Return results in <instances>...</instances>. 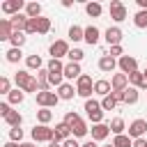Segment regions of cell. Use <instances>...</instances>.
I'll return each instance as SVG.
<instances>
[{
    "label": "cell",
    "instance_id": "obj_1",
    "mask_svg": "<svg viewBox=\"0 0 147 147\" xmlns=\"http://www.w3.org/2000/svg\"><path fill=\"white\" fill-rule=\"evenodd\" d=\"M62 122L71 129V133H74L76 138H83V136L87 133V124H85V122L80 119V115H76V113H67Z\"/></svg>",
    "mask_w": 147,
    "mask_h": 147
},
{
    "label": "cell",
    "instance_id": "obj_2",
    "mask_svg": "<svg viewBox=\"0 0 147 147\" xmlns=\"http://www.w3.org/2000/svg\"><path fill=\"white\" fill-rule=\"evenodd\" d=\"M14 80H16V85L23 90V92H39V83H37V78L34 76H30L28 71H18L16 76H14Z\"/></svg>",
    "mask_w": 147,
    "mask_h": 147
},
{
    "label": "cell",
    "instance_id": "obj_3",
    "mask_svg": "<svg viewBox=\"0 0 147 147\" xmlns=\"http://www.w3.org/2000/svg\"><path fill=\"white\" fill-rule=\"evenodd\" d=\"M85 113H87L90 122H94V124H101V119H103V108H101V103H99V101H92V99H87V101H85Z\"/></svg>",
    "mask_w": 147,
    "mask_h": 147
},
{
    "label": "cell",
    "instance_id": "obj_4",
    "mask_svg": "<svg viewBox=\"0 0 147 147\" xmlns=\"http://www.w3.org/2000/svg\"><path fill=\"white\" fill-rule=\"evenodd\" d=\"M76 92H78V96H90L92 92H94V83H92V76H87V74H83L78 80H76Z\"/></svg>",
    "mask_w": 147,
    "mask_h": 147
},
{
    "label": "cell",
    "instance_id": "obj_5",
    "mask_svg": "<svg viewBox=\"0 0 147 147\" xmlns=\"http://www.w3.org/2000/svg\"><path fill=\"white\" fill-rule=\"evenodd\" d=\"M32 138H34L37 142H53V140H55V129H48V126L39 124V126L32 129Z\"/></svg>",
    "mask_w": 147,
    "mask_h": 147
},
{
    "label": "cell",
    "instance_id": "obj_6",
    "mask_svg": "<svg viewBox=\"0 0 147 147\" xmlns=\"http://www.w3.org/2000/svg\"><path fill=\"white\" fill-rule=\"evenodd\" d=\"M34 96H37V103H39L41 108H53V106H57V101H60V96H57L55 92H37Z\"/></svg>",
    "mask_w": 147,
    "mask_h": 147
},
{
    "label": "cell",
    "instance_id": "obj_7",
    "mask_svg": "<svg viewBox=\"0 0 147 147\" xmlns=\"http://www.w3.org/2000/svg\"><path fill=\"white\" fill-rule=\"evenodd\" d=\"M145 131H147V122H145V119H133L131 126H129V138L138 140V138L145 136Z\"/></svg>",
    "mask_w": 147,
    "mask_h": 147
},
{
    "label": "cell",
    "instance_id": "obj_8",
    "mask_svg": "<svg viewBox=\"0 0 147 147\" xmlns=\"http://www.w3.org/2000/svg\"><path fill=\"white\" fill-rule=\"evenodd\" d=\"M110 18L117 21V23L126 18V7H124L119 0H110Z\"/></svg>",
    "mask_w": 147,
    "mask_h": 147
},
{
    "label": "cell",
    "instance_id": "obj_9",
    "mask_svg": "<svg viewBox=\"0 0 147 147\" xmlns=\"http://www.w3.org/2000/svg\"><path fill=\"white\" fill-rule=\"evenodd\" d=\"M25 7V2L23 0H5L2 2V11L5 14H9V16H16V14H21V9Z\"/></svg>",
    "mask_w": 147,
    "mask_h": 147
},
{
    "label": "cell",
    "instance_id": "obj_10",
    "mask_svg": "<svg viewBox=\"0 0 147 147\" xmlns=\"http://www.w3.org/2000/svg\"><path fill=\"white\" fill-rule=\"evenodd\" d=\"M48 51H51V55H53V60H60L62 55H69V44L60 39V41H53Z\"/></svg>",
    "mask_w": 147,
    "mask_h": 147
},
{
    "label": "cell",
    "instance_id": "obj_11",
    "mask_svg": "<svg viewBox=\"0 0 147 147\" xmlns=\"http://www.w3.org/2000/svg\"><path fill=\"white\" fill-rule=\"evenodd\" d=\"M110 85H113V92H126V87H129V76H126V74H115L113 80H110Z\"/></svg>",
    "mask_w": 147,
    "mask_h": 147
},
{
    "label": "cell",
    "instance_id": "obj_12",
    "mask_svg": "<svg viewBox=\"0 0 147 147\" xmlns=\"http://www.w3.org/2000/svg\"><path fill=\"white\" fill-rule=\"evenodd\" d=\"M119 69L129 76V74H133V71H138V62H136V57H131V55H124V57H119Z\"/></svg>",
    "mask_w": 147,
    "mask_h": 147
},
{
    "label": "cell",
    "instance_id": "obj_13",
    "mask_svg": "<svg viewBox=\"0 0 147 147\" xmlns=\"http://www.w3.org/2000/svg\"><path fill=\"white\" fill-rule=\"evenodd\" d=\"M14 32H16V30H14V25H11V18H2V21H0V39L7 41V39H11Z\"/></svg>",
    "mask_w": 147,
    "mask_h": 147
},
{
    "label": "cell",
    "instance_id": "obj_14",
    "mask_svg": "<svg viewBox=\"0 0 147 147\" xmlns=\"http://www.w3.org/2000/svg\"><path fill=\"white\" fill-rule=\"evenodd\" d=\"M103 37H106V41H108L110 46H119V41H122V37H124V34H122V30H119V28H108Z\"/></svg>",
    "mask_w": 147,
    "mask_h": 147
},
{
    "label": "cell",
    "instance_id": "obj_15",
    "mask_svg": "<svg viewBox=\"0 0 147 147\" xmlns=\"http://www.w3.org/2000/svg\"><path fill=\"white\" fill-rule=\"evenodd\" d=\"M83 76V71H80V64L78 62H69V64H64V78H69V80H78Z\"/></svg>",
    "mask_w": 147,
    "mask_h": 147
},
{
    "label": "cell",
    "instance_id": "obj_16",
    "mask_svg": "<svg viewBox=\"0 0 147 147\" xmlns=\"http://www.w3.org/2000/svg\"><path fill=\"white\" fill-rule=\"evenodd\" d=\"M108 133H110V126H106V124H94L92 126V140H103V138H108Z\"/></svg>",
    "mask_w": 147,
    "mask_h": 147
},
{
    "label": "cell",
    "instance_id": "obj_17",
    "mask_svg": "<svg viewBox=\"0 0 147 147\" xmlns=\"http://www.w3.org/2000/svg\"><path fill=\"white\" fill-rule=\"evenodd\" d=\"M34 21V30L39 32V34H46V32H51V18H46V16H39V18H32Z\"/></svg>",
    "mask_w": 147,
    "mask_h": 147
},
{
    "label": "cell",
    "instance_id": "obj_18",
    "mask_svg": "<svg viewBox=\"0 0 147 147\" xmlns=\"http://www.w3.org/2000/svg\"><path fill=\"white\" fill-rule=\"evenodd\" d=\"M115 67H117V62H115V57H110V55H103V57L99 60V69H101L103 74L115 71Z\"/></svg>",
    "mask_w": 147,
    "mask_h": 147
},
{
    "label": "cell",
    "instance_id": "obj_19",
    "mask_svg": "<svg viewBox=\"0 0 147 147\" xmlns=\"http://www.w3.org/2000/svg\"><path fill=\"white\" fill-rule=\"evenodd\" d=\"M37 83H39V92H48V87H51L48 69H39V71H37Z\"/></svg>",
    "mask_w": 147,
    "mask_h": 147
},
{
    "label": "cell",
    "instance_id": "obj_20",
    "mask_svg": "<svg viewBox=\"0 0 147 147\" xmlns=\"http://www.w3.org/2000/svg\"><path fill=\"white\" fill-rule=\"evenodd\" d=\"M94 92L96 94H101V96H108V94H113V85L108 83V80H94Z\"/></svg>",
    "mask_w": 147,
    "mask_h": 147
},
{
    "label": "cell",
    "instance_id": "obj_21",
    "mask_svg": "<svg viewBox=\"0 0 147 147\" xmlns=\"http://www.w3.org/2000/svg\"><path fill=\"white\" fill-rule=\"evenodd\" d=\"M69 136H71V129L64 124V122H60L57 126H55V142H62V140H69Z\"/></svg>",
    "mask_w": 147,
    "mask_h": 147
},
{
    "label": "cell",
    "instance_id": "obj_22",
    "mask_svg": "<svg viewBox=\"0 0 147 147\" xmlns=\"http://www.w3.org/2000/svg\"><path fill=\"white\" fill-rule=\"evenodd\" d=\"M28 16L25 14H16V16H11V25H14V30H18V32H25V28H28Z\"/></svg>",
    "mask_w": 147,
    "mask_h": 147
},
{
    "label": "cell",
    "instance_id": "obj_23",
    "mask_svg": "<svg viewBox=\"0 0 147 147\" xmlns=\"http://www.w3.org/2000/svg\"><path fill=\"white\" fill-rule=\"evenodd\" d=\"M129 83H131V87H142V90H147V85H145V74H142V71L129 74Z\"/></svg>",
    "mask_w": 147,
    "mask_h": 147
},
{
    "label": "cell",
    "instance_id": "obj_24",
    "mask_svg": "<svg viewBox=\"0 0 147 147\" xmlns=\"http://www.w3.org/2000/svg\"><path fill=\"white\" fill-rule=\"evenodd\" d=\"M74 94H78V92H76V90H74V85H69V83H64V85H60V87H57V96H60V99H64V101L74 99Z\"/></svg>",
    "mask_w": 147,
    "mask_h": 147
},
{
    "label": "cell",
    "instance_id": "obj_25",
    "mask_svg": "<svg viewBox=\"0 0 147 147\" xmlns=\"http://www.w3.org/2000/svg\"><path fill=\"white\" fill-rule=\"evenodd\" d=\"M5 122H7L11 129H18V126H21V122H23V117H21V113H18V110H9V113L5 115Z\"/></svg>",
    "mask_w": 147,
    "mask_h": 147
},
{
    "label": "cell",
    "instance_id": "obj_26",
    "mask_svg": "<svg viewBox=\"0 0 147 147\" xmlns=\"http://www.w3.org/2000/svg\"><path fill=\"white\" fill-rule=\"evenodd\" d=\"M99 34H101V32H99V28H96V25L85 28V41H87L90 46H94V44L99 41Z\"/></svg>",
    "mask_w": 147,
    "mask_h": 147
},
{
    "label": "cell",
    "instance_id": "obj_27",
    "mask_svg": "<svg viewBox=\"0 0 147 147\" xmlns=\"http://www.w3.org/2000/svg\"><path fill=\"white\" fill-rule=\"evenodd\" d=\"M25 16L28 18H39L41 16V5L39 2H28L25 5Z\"/></svg>",
    "mask_w": 147,
    "mask_h": 147
},
{
    "label": "cell",
    "instance_id": "obj_28",
    "mask_svg": "<svg viewBox=\"0 0 147 147\" xmlns=\"http://www.w3.org/2000/svg\"><path fill=\"white\" fill-rule=\"evenodd\" d=\"M46 69H48V74H51V76H64V64H62L60 60H51Z\"/></svg>",
    "mask_w": 147,
    "mask_h": 147
},
{
    "label": "cell",
    "instance_id": "obj_29",
    "mask_svg": "<svg viewBox=\"0 0 147 147\" xmlns=\"http://www.w3.org/2000/svg\"><path fill=\"white\" fill-rule=\"evenodd\" d=\"M69 39H71V41H80V39H85V28H80V25H71V28H69Z\"/></svg>",
    "mask_w": 147,
    "mask_h": 147
},
{
    "label": "cell",
    "instance_id": "obj_30",
    "mask_svg": "<svg viewBox=\"0 0 147 147\" xmlns=\"http://www.w3.org/2000/svg\"><path fill=\"white\" fill-rule=\"evenodd\" d=\"M85 11H87L90 16H94V18H96V16H101L103 7H101L99 2H87V5H85Z\"/></svg>",
    "mask_w": 147,
    "mask_h": 147
},
{
    "label": "cell",
    "instance_id": "obj_31",
    "mask_svg": "<svg viewBox=\"0 0 147 147\" xmlns=\"http://www.w3.org/2000/svg\"><path fill=\"white\" fill-rule=\"evenodd\" d=\"M138 101V87H126V92H124V103H136Z\"/></svg>",
    "mask_w": 147,
    "mask_h": 147
},
{
    "label": "cell",
    "instance_id": "obj_32",
    "mask_svg": "<svg viewBox=\"0 0 147 147\" xmlns=\"http://www.w3.org/2000/svg\"><path fill=\"white\" fill-rule=\"evenodd\" d=\"M113 145H115V147H133V140H131L129 136H124V133H122V136H115Z\"/></svg>",
    "mask_w": 147,
    "mask_h": 147
},
{
    "label": "cell",
    "instance_id": "obj_33",
    "mask_svg": "<svg viewBox=\"0 0 147 147\" xmlns=\"http://www.w3.org/2000/svg\"><path fill=\"white\" fill-rule=\"evenodd\" d=\"M133 23H136V28H147V9H140L133 16Z\"/></svg>",
    "mask_w": 147,
    "mask_h": 147
},
{
    "label": "cell",
    "instance_id": "obj_34",
    "mask_svg": "<svg viewBox=\"0 0 147 147\" xmlns=\"http://www.w3.org/2000/svg\"><path fill=\"white\" fill-rule=\"evenodd\" d=\"M37 119H39V122H41V124L46 126V124H48V122L53 119V113H51L48 108H41V110H37Z\"/></svg>",
    "mask_w": 147,
    "mask_h": 147
},
{
    "label": "cell",
    "instance_id": "obj_35",
    "mask_svg": "<svg viewBox=\"0 0 147 147\" xmlns=\"http://www.w3.org/2000/svg\"><path fill=\"white\" fill-rule=\"evenodd\" d=\"M110 131H113L115 136H122V131H124V119H122V117H115V119L110 122Z\"/></svg>",
    "mask_w": 147,
    "mask_h": 147
},
{
    "label": "cell",
    "instance_id": "obj_36",
    "mask_svg": "<svg viewBox=\"0 0 147 147\" xmlns=\"http://www.w3.org/2000/svg\"><path fill=\"white\" fill-rule=\"evenodd\" d=\"M9 41L14 44V48H21V46L25 44V32H18V30H16V32L11 34V39H9Z\"/></svg>",
    "mask_w": 147,
    "mask_h": 147
},
{
    "label": "cell",
    "instance_id": "obj_37",
    "mask_svg": "<svg viewBox=\"0 0 147 147\" xmlns=\"http://www.w3.org/2000/svg\"><path fill=\"white\" fill-rule=\"evenodd\" d=\"M23 99H25V94H23L21 90H11V92H9V103L18 106V103H23Z\"/></svg>",
    "mask_w": 147,
    "mask_h": 147
},
{
    "label": "cell",
    "instance_id": "obj_38",
    "mask_svg": "<svg viewBox=\"0 0 147 147\" xmlns=\"http://www.w3.org/2000/svg\"><path fill=\"white\" fill-rule=\"evenodd\" d=\"M25 62H28V67H30V69H37V71H39V69H41V64H44L39 55H28V60H25Z\"/></svg>",
    "mask_w": 147,
    "mask_h": 147
},
{
    "label": "cell",
    "instance_id": "obj_39",
    "mask_svg": "<svg viewBox=\"0 0 147 147\" xmlns=\"http://www.w3.org/2000/svg\"><path fill=\"white\" fill-rule=\"evenodd\" d=\"M115 106H117V99H115L113 94H108V96H103V101H101V108H103V110H113Z\"/></svg>",
    "mask_w": 147,
    "mask_h": 147
},
{
    "label": "cell",
    "instance_id": "obj_40",
    "mask_svg": "<svg viewBox=\"0 0 147 147\" xmlns=\"http://www.w3.org/2000/svg\"><path fill=\"white\" fill-rule=\"evenodd\" d=\"M5 55H7V62H18L23 53H21V48H9Z\"/></svg>",
    "mask_w": 147,
    "mask_h": 147
},
{
    "label": "cell",
    "instance_id": "obj_41",
    "mask_svg": "<svg viewBox=\"0 0 147 147\" xmlns=\"http://www.w3.org/2000/svg\"><path fill=\"white\" fill-rule=\"evenodd\" d=\"M83 55H85V53H83L80 48H74V51H69V60H71V62H80V60H83Z\"/></svg>",
    "mask_w": 147,
    "mask_h": 147
},
{
    "label": "cell",
    "instance_id": "obj_42",
    "mask_svg": "<svg viewBox=\"0 0 147 147\" xmlns=\"http://www.w3.org/2000/svg\"><path fill=\"white\" fill-rule=\"evenodd\" d=\"M0 92H2V94H9V92H11V83H9V78H5V76L0 78Z\"/></svg>",
    "mask_w": 147,
    "mask_h": 147
},
{
    "label": "cell",
    "instance_id": "obj_43",
    "mask_svg": "<svg viewBox=\"0 0 147 147\" xmlns=\"http://www.w3.org/2000/svg\"><path fill=\"white\" fill-rule=\"evenodd\" d=\"M9 138H11V142H16V140L21 142V140H23V129H21V126H18V129H11V131H9Z\"/></svg>",
    "mask_w": 147,
    "mask_h": 147
},
{
    "label": "cell",
    "instance_id": "obj_44",
    "mask_svg": "<svg viewBox=\"0 0 147 147\" xmlns=\"http://www.w3.org/2000/svg\"><path fill=\"white\" fill-rule=\"evenodd\" d=\"M110 57H124V51H122V46H110V53H108Z\"/></svg>",
    "mask_w": 147,
    "mask_h": 147
},
{
    "label": "cell",
    "instance_id": "obj_45",
    "mask_svg": "<svg viewBox=\"0 0 147 147\" xmlns=\"http://www.w3.org/2000/svg\"><path fill=\"white\" fill-rule=\"evenodd\" d=\"M62 147H83V145H78L76 142V138H69V140H64V145Z\"/></svg>",
    "mask_w": 147,
    "mask_h": 147
},
{
    "label": "cell",
    "instance_id": "obj_46",
    "mask_svg": "<svg viewBox=\"0 0 147 147\" xmlns=\"http://www.w3.org/2000/svg\"><path fill=\"white\" fill-rule=\"evenodd\" d=\"M9 110H11V108H9V103H0V115H2V117H5Z\"/></svg>",
    "mask_w": 147,
    "mask_h": 147
},
{
    "label": "cell",
    "instance_id": "obj_47",
    "mask_svg": "<svg viewBox=\"0 0 147 147\" xmlns=\"http://www.w3.org/2000/svg\"><path fill=\"white\" fill-rule=\"evenodd\" d=\"M133 147H147V140L145 138H138V140H133Z\"/></svg>",
    "mask_w": 147,
    "mask_h": 147
},
{
    "label": "cell",
    "instance_id": "obj_48",
    "mask_svg": "<svg viewBox=\"0 0 147 147\" xmlns=\"http://www.w3.org/2000/svg\"><path fill=\"white\" fill-rule=\"evenodd\" d=\"M113 96H115L117 101H124V92H113Z\"/></svg>",
    "mask_w": 147,
    "mask_h": 147
},
{
    "label": "cell",
    "instance_id": "obj_49",
    "mask_svg": "<svg viewBox=\"0 0 147 147\" xmlns=\"http://www.w3.org/2000/svg\"><path fill=\"white\" fill-rule=\"evenodd\" d=\"M83 147H96V140H87V142H85Z\"/></svg>",
    "mask_w": 147,
    "mask_h": 147
},
{
    "label": "cell",
    "instance_id": "obj_50",
    "mask_svg": "<svg viewBox=\"0 0 147 147\" xmlns=\"http://www.w3.org/2000/svg\"><path fill=\"white\" fill-rule=\"evenodd\" d=\"M138 5H140V9H147V0H138Z\"/></svg>",
    "mask_w": 147,
    "mask_h": 147
},
{
    "label": "cell",
    "instance_id": "obj_51",
    "mask_svg": "<svg viewBox=\"0 0 147 147\" xmlns=\"http://www.w3.org/2000/svg\"><path fill=\"white\" fill-rule=\"evenodd\" d=\"M5 147H21V142H18V145H16V142H7Z\"/></svg>",
    "mask_w": 147,
    "mask_h": 147
},
{
    "label": "cell",
    "instance_id": "obj_52",
    "mask_svg": "<svg viewBox=\"0 0 147 147\" xmlns=\"http://www.w3.org/2000/svg\"><path fill=\"white\" fill-rule=\"evenodd\" d=\"M48 147H62V145H60V142H55V140H53V142H48Z\"/></svg>",
    "mask_w": 147,
    "mask_h": 147
},
{
    "label": "cell",
    "instance_id": "obj_53",
    "mask_svg": "<svg viewBox=\"0 0 147 147\" xmlns=\"http://www.w3.org/2000/svg\"><path fill=\"white\" fill-rule=\"evenodd\" d=\"M142 74H145V85H147V69H145V71H142Z\"/></svg>",
    "mask_w": 147,
    "mask_h": 147
},
{
    "label": "cell",
    "instance_id": "obj_54",
    "mask_svg": "<svg viewBox=\"0 0 147 147\" xmlns=\"http://www.w3.org/2000/svg\"><path fill=\"white\" fill-rule=\"evenodd\" d=\"M108 147H115V145H108Z\"/></svg>",
    "mask_w": 147,
    "mask_h": 147
}]
</instances>
